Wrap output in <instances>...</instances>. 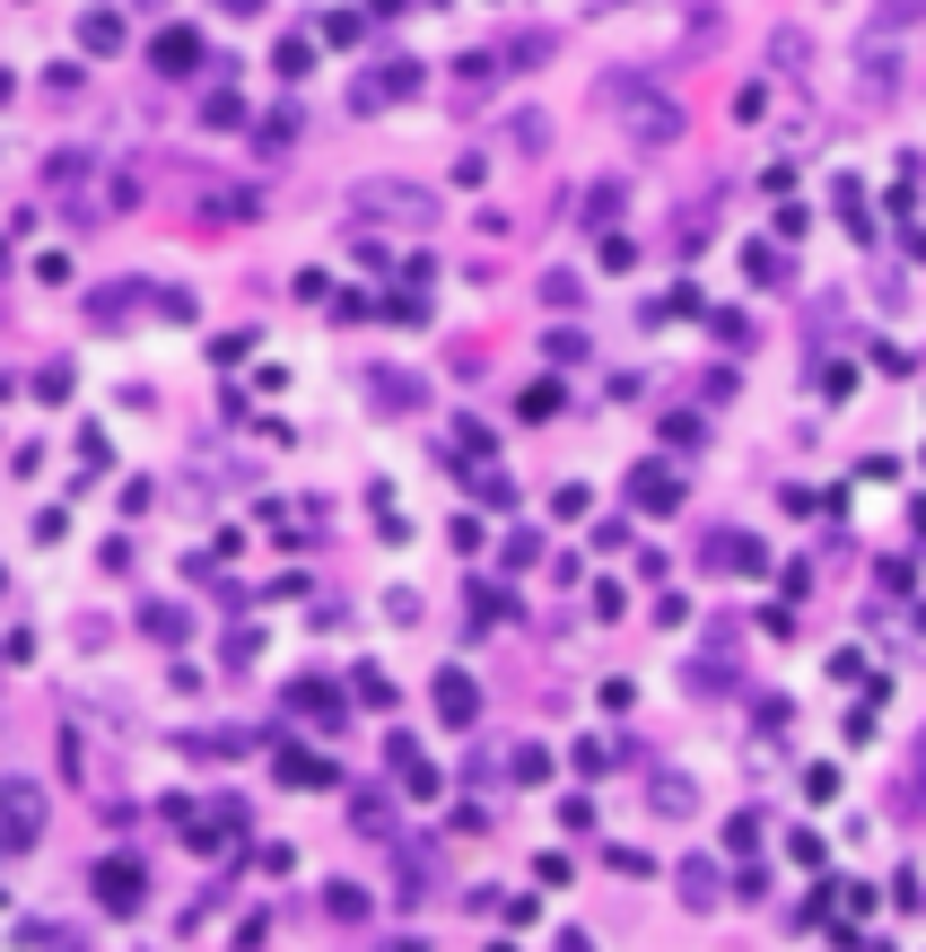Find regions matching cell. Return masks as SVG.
I'll list each match as a JSON object with an SVG mask.
<instances>
[{
  "label": "cell",
  "instance_id": "obj_1",
  "mask_svg": "<svg viewBox=\"0 0 926 952\" xmlns=\"http://www.w3.org/2000/svg\"><path fill=\"white\" fill-rule=\"evenodd\" d=\"M594 106L629 122V140H638V149H665V140L682 131V106H674V97H656V88H647V71H612V79H594Z\"/></svg>",
  "mask_w": 926,
  "mask_h": 952
},
{
  "label": "cell",
  "instance_id": "obj_2",
  "mask_svg": "<svg viewBox=\"0 0 926 952\" xmlns=\"http://www.w3.org/2000/svg\"><path fill=\"white\" fill-rule=\"evenodd\" d=\"M358 210H367V219H402V228H429V219H438V202H429L420 184H358Z\"/></svg>",
  "mask_w": 926,
  "mask_h": 952
},
{
  "label": "cell",
  "instance_id": "obj_3",
  "mask_svg": "<svg viewBox=\"0 0 926 952\" xmlns=\"http://www.w3.org/2000/svg\"><path fill=\"white\" fill-rule=\"evenodd\" d=\"M438 716H446V725H472V716H481V691H472L463 673H438Z\"/></svg>",
  "mask_w": 926,
  "mask_h": 952
},
{
  "label": "cell",
  "instance_id": "obj_4",
  "mask_svg": "<svg viewBox=\"0 0 926 952\" xmlns=\"http://www.w3.org/2000/svg\"><path fill=\"white\" fill-rule=\"evenodd\" d=\"M97 891H106V909H115V918H131V909H140V874H131V865H97Z\"/></svg>",
  "mask_w": 926,
  "mask_h": 952
},
{
  "label": "cell",
  "instance_id": "obj_5",
  "mask_svg": "<svg viewBox=\"0 0 926 952\" xmlns=\"http://www.w3.org/2000/svg\"><path fill=\"white\" fill-rule=\"evenodd\" d=\"M498 71H507V53H463V62H455V88H463V97H481Z\"/></svg>",
  "mask_w": 926,
  "mask_h": 952
},
{
  "label": "cell",
  "instance_id": "obj_6",
  "mask_svg": "<svg viewBox=\"0 0 926 952\" xmlns=\"http://www.w3.org/2000/svg\"><path fill=\"white\" fill-rule=\"evenodd\" d=\"M9 847H35V787H9Z\"/></svg>",
  "mask_w": 926,
  "mask_h": 952
},
{
  "label": "cell",
  "instance_id": "obj_7",
  "mask_svg": "<svg viewBox=\"0 0 926 952\" xmlns=\"http://www.w3.org/2000/svg\"><path fill=\"white\" fill-rule=\"evenodd\" d=\"M79 44H88V53H115V44H122V18H115V9H88V18H79Z\"/></svg>",
  "mask_w": 926,
  "mask_h": 952
},
{
  "label": "cell",
  "instance_id": "obj_8",
  "mask_svg": "<svg viewBox=\"0 0 926 952\" xmlns=\"http://www.w3.org/2000/svg\"><path fill=\"white\" fill-rule=\"evenodd\" d=\"M193 62H202V44H193L184 26H166V35H158V71H193Z\"/></svg>",
  "mask_w": 926,
  "mask_h": 952
},
{
  "label": "cell",
  "instance_id": "obj_9",
  "mask_svg": "<svg viewBox=\"0 0 926 952\" xmlns=\"http://www.w3.org/2000/svg\"><path fill=\"white\" fill-rule=\"evenodd\" d=\"M674 498H682V480L665 473V464H647V473H638V507H674Z\"/></svg>",
  "mask_w": 926,
  "mask_h": 952
},
{
  "label": "cell",
  "instance_id": "obj_10",
  "mask_svg": "<svg viewBox=\"0 0 926 952\" xmlns=\"http://www.w3.org/2000/svg\"><path fill=\"white\" fill-rule=\"evenodd\" d=\"M682 900H691V909H717V874H708V865H682Z\"/></svg>",
  "mask_w": 926,
  "mask_h": 952
},
{
  "label": "cell",
  "instance_id": "obj_11",
  "mask_svg": "<svg viewBox=\"0 0 926 952\" xmlns=\"http://www.w3.org/2000/svg\"><path fill=\"white\" fill-rule=\"evenodd\" d=\"M367 393H376V402H420V385H411V376H394V367H376V376H367Z\"/></svg>",
  "mask_w": 926,
  "mask_h": 952
},
{
  "label": "cell",
  "instance_id": "obj_12",
  "mask_svg": "<svg viewBox=\"0 0 926 952\" xmlns=\"http://www.w3.org/2000/svg\"><path fill=\"white\" fill-rule=\"evenodd\" d=\"M647 796H656V813H691V778H656Z\"/></svg>",
  "mask_w": 926,
  "mask_h": 952
},
{
  "label": "cell",
  "instance_id": "obj_13",
  "mask_svg": "<svg viewBox=\"0 0 926 952\" xmlns=\"http://www.w3.org/2000/svg\"><path fill=\"white\" fill-rule=\"evenodd\" d=\"M507 140H516V149H525V158H534V149H542V140H551V122H542V115H516V122H507Z\"/></svg>",
  "mask_w": 926,
  "mask_h": 952
},
{
  "label": "cell",
  "instance_id": "obj_14",
  "mask_svg": "<svg viewBox=\"0 0 926 952\" xmlns=\"http://www.w3.org/2000/svg\"><path fill=\"white\" fill-rule=\"evenodd\" d=\"M324 909H333V918H367V891H358V883H333Z\"/></svg>",
  "mask_w": 926,
  "mask_h": 952
},
{
  "label": "cell",
  "instance_id": "obj_15",
  "mask_svg": "<svg viewBox=\"0 0 926 952\" xmlns=\"http://www.w3.org/2000/svg\"><path fill=\"white\" fill-rule=\"evenodd\" d=\"M769 53H778V71H805V35H796V26H778V44H769Z\"/></svg>",
  "mask_w": 926,
  "mask_h": 952
},
{
  "label": "cell",
  "instance_id": "obj_16",
  "mask_svg": "<svg viewBox=\"0 0 926 952\" xmlns=\"http://www.w3.org/2000/svg\"><path fill=\"white\" fill-rule=\"evenodd\" d=\"M560 411V385H525V420H551Z\"/></svg>",
  "mask_w": 926,
  "mask_h": 952
},
{
  "label": "cell",
  "instance_id": "obj_17",
  "mask_svg": "<svg viewBox=\"0 0 926 952\" xmlns=\"http://www.w3.org/2000/svg\"><path fill=\"white\" fill-rule=\"evenodd\" d=\"M228 9H236V18H245V9H262V0H228Z\"/></svg>",
  "mask_w": 926,
  "mask_h": 952
},
{
  "label": "cell",
  "instance_id": "obj_18",
  "mask_svg": "<svg viewBox=\"0 0 926 952\" xmlns=\"http://www.w3.org/2000/svg\"><path fill=\"white\" fill-rule=\"evenodd\" d=\"M394 952H429V944H394Z\"/></svg>",
  "mask_w": 926,
  "mask_h": 952
}]
</instances>
